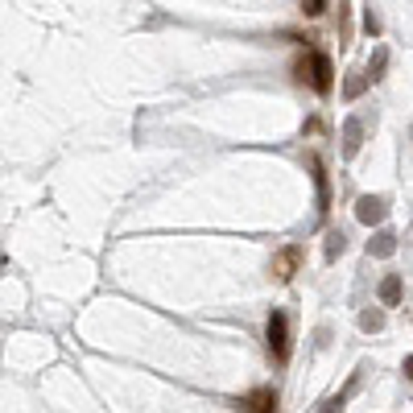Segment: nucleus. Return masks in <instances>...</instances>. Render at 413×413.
I'll list each match as a JSON object with an SVG mask.
<instances>
[{
    "label": "nucleus",
    "instance_id": "dca6fc26",
    "mask_svg": "<svg viewBox=\"0 0 413 413\" xmlns=\"http://www.w3.org/2000/svg\"><path fill=\"white\" fill-rule=\"evenodd\" d=\"M294 79H297V83L310 79V58H297V62H294Z\"/></svg>",
    "mask_w": 413,
    "mask_h": 413
},
{
    "label": "nucleus",
    "instance_id": "2eb2a0df",
    "mask_svg": "<svg viewBox=\"0 0 413 413\" xmlns=\"http://www.w3.org/2000/svg\"><path fill=\"white\" fill-rule=\"evenodd\" d=\"M318 413H343V393H339V397H327V401L318 405Z\"/></svg>",
    "mask_w": 413,
    "mask_h": 413
},
{
    "label": "nucleus",
    "instance_id": "7ed1b4c3",
    "mask_svg": "<svg viewBox=\"0 0 413 413\" xmlns=\"http://www.w3.org/2000/svg\"><path fill=\"white\" fill-rule=\"evenodd\" d=\"M297 265H302V244H281L273 253V265H269V273H273V281H290V277L297 273Z\"/></svg>",
    "mask_w": 413,
    "mask_h": 413
},
{
    "label": "nucleus",
    "instance_id": "1a4fd4ad",
    "mask_svg": "<svg viewBox=\"0 0 413 413\" xmlns=\"http://www.w3.org/2000/svg\"><path fill=\"white\" fill-rule=\"evenodd\" d=\"M380 306H401V277L389 273L380 281Z\"/></svg>",
    "mask_w": 413,
    "mask_h": 413
},
{
    "label": "nucleus",
    "instance_id": "ddd939ff",
    "mask_svg": "<svg viewBox=\"0 0 413 413\" xmlns=\"http://www.w3.org/2000/svg\"><path fill=\"white\" fill-rule=\"evenodd\" d=\"M343 248H347V240H343V232H331V236H327V260H335V256H343Z\"/></svg>",
    "mask_w": 413,
    "mask_h": 413
},
{
    "label": "nucleus",
    "instance_id": "f8f14e48",
    "mask_svg": "<svg viewBox=\"0 0 413 413\" xmlns=\"http://www.w3.org/2000/svg\"><path fill=\"white\" fill-rule=\"evenodd\" d=\"M364 91H368V79H364V71H352V75H347V83H343V96H347V99H360Z\"/></svg>",
    "mask_w": 413,
    "mask_h": 413
},
{
    "label": "nucleus",
    "instance_id": "0eeeda50",
    "mask_svg": "<svg viewBox=\"0 0 413 413\" xmlns=\"http://www.w3.org/2000/svg\"><path fill=\"white\" fill-rule=\"evenodd\" d=\"M397 253V236L389 228H380L372 240H368V256H393Z\"/></svg>",
    "mask_w": 413,
    "mask_h": 413
},
{
    "label": "nucleus",
    "instance_id": "f257e3e1",
    "mask_svg": "<svg viewBox=\"0 0 413 413\" xmlns=\"http://www.w3.org/2000/svg\"><path fill=\"white\" fill-rule=\"evenodd\" d=\"M265 339H269V352H273L277 364H285L290 360V318L285 310H273L269 322H265Z\"/></svg>",
    "mask_w": 413,
    "mask_h": 413
},
{
    "label": "nucleus",
    "instance_id": "20e7f679",
    "mask_svg": "<svg viewBox=\"0 0 413 413\" xmlns=\"http://www.w3.org/2000/svg\"><path fill=\"white\" fill-rule=\"evenodd\" d=\"M384 215H389V198L384 195H360L355 198V219H360V223L376 228V223H384Z\"/></svg>",
    "mask_w": 413,
    "mask_h": 413
},
{
    "label": "nucleus",
    "instance_id": "f03ea898",
    "mask_svg": "<svg viewBox=\"0 0 413 413\" xmlns=\"http://www.w3.org/2000/svg\"><path fill=\"white\" fill-rule=\"evenodd\" d=\"M310 87H315L318 96H331L335 91V62L327 50H315V54H310Z\"/></svg>",
    "mask_w": 413,
    "mask_h": 413
},
{
    "label": "nucleus",
    "instance_id": "6e6552de",
    "mask_svg": "<svg viewBox=\"0 0 413 413\" xmlns=\"http://www.w3.org/2000/svg\"><path fill=\"white\" fill-rule=\"evenodd\" d=\"M310 170H315V186H318V211H327L331 207V182H327V170H322V161L310 158Z\"/></svg>",
    "mask_w": 413,
    "mask_h": 413
},
{
    "label": "nucleus",
    "instance_id": "423d86ee",
    "mask_svg": "<svg viewBox=\"0 0 413 413\" xmlns=\"http://www.w3.org/2000/svg\"><path fill=\"white\" fill-rule=\"evenodd\" d=\"M360 145H364V120L347 116V120H343V158L352 161L355 153H360Z\"/></svg>",
    "mask_w": 413,
    "mask_h": 413
},
{
    "label": "nucleus",
    "instance_id": "a211bd4d",
    "mask_svg": "<svg viewBox=\"0 0 413 413\" xmlns=\"http://www.w3.org/2000/svg\"><path fill=\"white\" fill-rule=\"evenodd\" d=\"M405 376H409V380H413V355H409V360H405Z\"/></svg>",
    "mask_w": 413,
    "mask_h": 413
},
{
    "label": "nucleus",
    "instance_id": "9d476101",
    "mask_svg": "<svg viewBox=\"0 0 413 413\" xmlns=\"http://www.w3.org/2000/svg\"><path fill=\"white\" fill-rule=\"evenodd\" d=\"M384 66H389V50H376L372 62H368V71H364V79H368V83L384 79Z\"/></svg>",
    "mask_w": 413,
    "mask_h": 413
},
{
    "label": "nucleus",
    "instance_id": "4468645a",
    "mask_svg": "<svg viewBox=\"0 0 413 413\" xmlns=\"http://www.w3.org/2000/svg\"><path fill=\"white\" fill-rule=\"evenodd\" d=\"M327 9H331L327 0H306V4H302V17H322Z\"/></svg>",
    "mask_w": 413,
    "mask_h": 413
},
{
    "label": "nucleus",
    "instance_id": "9b49d317",
    "mask_svg": "<svg viewBox=\"0 0 413 413\" xmlns=\"http://www.w3.org/2000/svg\"><path fill=\"white\" fill-rule=\"evenodd\" d=\"M360 331H384V310H376V306H368L364 315H360Z\"/></svg>",
    "mask_w": 413,
    "mask_h": 413
},
{
    "label": "nucleus",
    "instance_id": "39448f33",
    "mask_svg": "<svg viewBox=\"0 0 413 413\" xmlns=\"http://www.w3.org/2000/svg\"><path fill=\"white\" fill-rule=\"evenodd\" d=\"M236 409L244 413H277V389H256L244 401H236Z\"/></svg>",
    "mask_w": 413,
    "mask_h": 413
},
{
    "label": "nucleus",
    "instance_id": "f3484780",
    "mask_svg": "<svg viewBox=\"0 0 413 413\" xmlns=\"http://www.w3.org/2000/svg\"><path fill=\"white\" fill-rule=\"evenodd\" d=\"M364 29H368V34H372V38H376V34H380V21H376V13H372V9H368V13H364Z\"/></svg>",
    "mask_w": 413,
    "mask_h": 413
}]
</instances>
